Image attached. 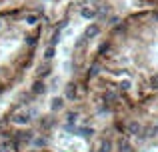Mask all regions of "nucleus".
Instances as JSON below:
<instances>
[{
	"label": "nucleus",
	"mask_w": 158,
	"mask_h": 152,
	"mask_svg": "<svg viewBox=\"0 0 158 152\" xmlns=\"http://www.w3.org/2000/svg\"><path fill=\"white\" fill-rule=\"evenodd\" d=\"M34 110H26V108H22V110H16L14 114H12V122L14 124H20V126H24V124H28V122L32 120V116H34Z\"/></svg>",
	"instance_id": "nucleus-1"
},
{
	"label": "nucleus",
	"mask_w": 158,
	"mask_h": 152,
	"mask_svg": "<svg viewBox=\"0 0 158 152\" xmlns=\"http://www.w3.org/2000/svg\"><path fill=\"white\" fill-rule=\"evenodd\" d=\"M98 34H100V26H98V24H88L86 30H84V40H92V38H96Z\"/></svg>",
	"instance_id": "nucleus-2"
},
{
	"label": "nucleus",
	"mask_w": 158,
	"mask_h": 152,
	"mask_svg": "<svg viewBox=\"0 0 158 152\" xmlns=\"http://www.w3.org/2000/svg\"><path fill=\"white\" fill-rule=\"evenodd\" d=\"M80 16H82V18H86V20H92V18H96V16H98V12L94 10V8H80Z\"/></svg>",
	"instance_id": "nucleus-3"
},
{
	"label": "nucleus",
	"mask_w": 158,
	"mask_h": 152,
	"mask_svg": "<svg viewBox=\"0 0 158 152\" xmlns=\"http://www.w3.org/2000/svg\"><path fill=\"white\" fill-rule=\"evenodd\" d=\"M44 92H46V86H44V82L38 78V80L32 84V94H44Z\"/></svg>",
	"instance_id": "nucleus-4"
},
{
	"label": "nucleus",
	"mask_w": 158,
	"mask_h": 152,
	"mask_svg": "<svg viewBox=\"0 0 158 152\" xmlns=\"http://www.w3.org/2000/svg\"><path fill=\"white\" fill-rule=\"evenodd\" d=\"M76 96H78V92H76V84H68V86H66V98H68V100H74Z\"/></svg>",
	"instance_id": "nucleus-5"
},
{
	"label": "nucleus",
	"mask_w": 158,
	"mask_h": 152,
	"mask_svg": "<svg viewBox=\"0 0 158 152\" xmlns=\"http://www.w3.org/2000/svg\"><path fill=\"white\" fill-rule=\"evenodd\" d=\"M126 132L130 134V136L138 134V132H140V126H138V122H128V124H126Z\"/></svg>",
	"instance_id": "nucleus-6"
},
{
	"label": "nucleus",
	"mask_w": 158,
	"mask_h": 152,
	"mask_svg": "<svg viewBox=\"0 0 158 152\" xmlns=\"http://www.w3.org/2000/svg\"><path fill=\"white\" fill-rule=\"evenodd\" d=\"M62 106H64V98H60V96H56V98L50 102V108H52V110H60Z\"/></svg>",
	"instance_id": "nucleus-7"
},
{
	"label": "nucleus",
	"mask_w": 158,
	"mask_h": 152,
	"mask_svg": "<svg viewBox=\"0 0 158 152\" xmlns=\"http://www.w3.org/2000/svg\"><path fill=\"white\" fill-rule=\"evenodd\" d=\"M48 74H50V66H48V64H42V66L38 68V78L42 80V78H46Z\"/></svg>",
	"instance_id": "nucleus-8"
},
{
	"label": "nucleus",
	"mask_w": 158,
	"mask_h": 152,
	"mask_svg": "<svg viewBox=\"0 0 158 152\" xmlns=\"http://www.w3.org/2000/svg\"><path fill=\"white\" fill-rule=\"evenodd\" d=\"M30 142L36 146V148H42V146H46V138H44V136H36V138H32Z\"/></svg>",
	"instance_id": "nucleus-9"
},
{
	"label": "nucleus",
	"mask_w": 158,
	"mask_h": 152,
	"mask_svg": "<svg viewBox=\"0 0 158 152\" xmlns=\"http://www.w3.org/2000/svg\"><path fill=\"white\" fill-rule=\"evenodd\" d=\"M58 42H60V26L54 30V34H52V38H50V46H56Z\"/></svg>",
	"instance_id": "nucleus-10"
},
{
	"label": "nucleus",
	"mask_w": 158,
	"mask_h": 152,
	"mask_svg": "<svg viewBox=\"0 0 158 152\" xmlns=\"http://www.w3.org/2000/svg\"><path fill=\"white\" fill-rule=\"evenodd\" d=\"M76 132L80 134V136H84V138H90V136L94 134V132H92V128H78Z\"/></svg>",
	"instance_id": "nucleus-11"
},
{
	"label": "nucleus",
	"mask_w": 158,
	"mask_h": 152,
	"mask_svg": "<svg viewBox=\"0 0 158 152\" xmlns=\"http://www.w3.org/2000/svg\"><path fill=\"white\" fill-rule=\"evenodd\" d=\"M98 150H100V152H112V144H110L108 140H102V142H100V148H98Z\"/></svg>",
	"instance_id": "nucleus-12"
},
{
	"label": "nucleus",
	"mask_w": 158,
	"mask_h": 152,
	"mask_svg": "<svg viewBox=\"0 0 158 152\" xmlns=\"http://www.w3.org/2000/svg\"><path fill=\"white\" fill-rule=\"evenodd\" d=\"M120 152H132V146L128 140H120Z\"/></svg>",
	"instance_id": "nucleus-13"
},
{
	"label": "nucleus",
	"mask_w": 158,
	"mask_h": 152,
	"mask_svg": "<svg viewBox=\"0 0 158 152\" xmlns=\"http://www.w3.org/2000/svg\"><path fill=\"white\" fill-rule=\"evenodd\" d=\"M26 24H30V26L38 24V16H36V14H28L26 16Z\"/></svg>",
	"instance_id": "nucleus-14"
},
{
	"label": "nucleus",
	"mask_w": 158,
	"mask_h": 152,
	"mask_svg": "<svg viewBox=\"0 0 158 152\" xmlns=\"http://www.w3.org/2000/svg\"><path fill=\"white\" fill-rule=\"evenodd\" d=\"M54 52H56V48H54V46H48V48H46V52H44V58L50 60L52 56H54Z\"/></svg>",
	"instance_id": "nucleus-15"
},
{
	"label": "nucleus",
	"mask_w": 158,
	"mask_h": 152,
	"mask_svg": "<svg viewBox=\"0 0 158 152\" xmlns=\"http://www.w3.org/2000/svg\"><path fill=\"white\" fill-rule=\"evenodd\" d=\"M150 86H152V90H158V74L150 76Z\"/></svg>",
	"instance_id": "nucleus-16"
},
{
	"label": "nucleus",
	"mask_w": 158,
	"mask_h": 152,
	"mask_svg": "<svg viewBox=\"0 0 158 152\" xmlns=\"http://www.w3.org/2000/svg\"><path fill=\"white\" fill-rule=\"evenodd\" d=\"M98 72H100V66H98V64H94V66L90 68V78H94V76L98 74Z\"/></svg>",
	"instance_id": "nucleus-17"
},
{
	"label": "nucleus",
	"mask_w": 158,
	"mask_h": 152,
	"mask_svg": "<svg viewBox=\"0 0 158 152\" xmlns=\"http://www.w3.org/2000/svg\"><path fill=\"white\" fill-rule=\"evenodd\" d=\"M76 118H78L76 112H70V114H68V124H74V122H76Z\"/></svg>",
	"instance_id": "nucleus-18"
},
{
	"label": "nucleus",
	"mask_w": 158,
	"mask_h": 152,
	"mask_svg": "<svg viewBox=\"0 0 158 152\" xmlns=\"http://www.w3.org/2000/svg\"><path fill=\"white\" fill-rule=\"evenodd\" d=\"M52 124H54V122L50 120V118H44V122H42V124H40V126H42V128H50Z\"/></svg>",
	"instance_id": "nucleus-19"
},
{
	"label": "nucleus",
	"mask_w": 158,
	"mask_h": 152,
	"mask_svg": "<svg viewBox=\"0 0 158 152\" xmlns=\"http://www.w3.org/2000/svg\"><path fill=\"white\" fill-rule=\"evenodd\" d=\"M120 88H122V90H130V88H132V84H130L128 80H124L122 84H120Z\"/></svg>",
	"instance_id": "nucleus-20"
},
{
	"label": "nucleus",
	"mask_w": 158,
	"mask_h": 152,
	"mask_svg": "<svg viewBox=\"0 0 158 152\" xmlns=\"http://www.w3.org/2000/svg\"><path fill=\"white\" fill-rule=\"evenodd\" d=\"M26 44H28V46H32V44H36V40H34V38H28Z\"/></svg>",
	"instance_id": "nucleus-21"
},
{
	"label": "nucleus",
	"mask_w": 158,
	"mask_h": 152,
	"mask_svg": "<svg viewBox=\"0 0 158 152\" xmlns=\"http://www.w3.org/2000/svg\"><path fill=\"white\" fill-rule=\"evenodd\" d=\"M0 152H8V148H0Z\"/></svg>",
	"instance_id": "nucleus-22"
},
{
	"label": "nucleus",
	"mask_w": 158,
	"mask_h": 152,
	"mask_svg": "<svg viewBox=\"0 0 158 152\" xmlns=\"http://www.w3.org/2000/svg\"><path fill=\"white\" fill-rule=\"evenodd\" d=\"M156 132H158V126H156Z\"/></svg>",
	"instance_id": "nucleus-23"
},
{
	"label": "nucleus",
	"mask_w": 158,
	"mask_h": 152,
	"mask_svg": "<svg viewBox=\"0 0 158 152\" xmlns=\"http://www.w3.org/2000/svg\"><path fill=\"white\" fill-rule=\"evenodd\" d=\"M0 28H2V24H0Z\"/></svg>",
	"instance_id": "nucleus-24"
},
{
	"label": "nucleus",
	"mask_w": 158,
	"mask_h": 152,
	"mask_svg": "<svg viewBox=\"0 0 158 152\" xmlns=\"http://www.w3.org/2000/svg\"><path fill=\"white\" fill-rule=\"evenodd\" d=\"M96 152H100V150H96Z\"/></svg>",
	"instance_id": "nucleus-25"
}]
</instances>
